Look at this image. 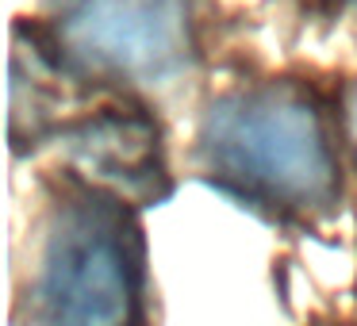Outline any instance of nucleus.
<instances>
[{"mask_svg":"<svg viewBox=\"0 0 357 326\" xmlns=\"http://www.w3.org/2000/svg\"><path fill=\"white\" fill-rule=\"evenodd\" d=\"M154 154L158 134L142 119L104 116L96 123H85L77 134V157L89 169V177H96L100 185H112L123 203L127 196L154 185V177H162Z\"/></svg>","mask_w":357,"mask_h":326,"instance_id":"20e7f679","label":"nucleus"},{"mask_svg":"<svg viewBox=\"0 0 357 326\" xmlns=\"http://www.w3.org/2000/svg\"><path fill=\"white\" fill-rule=\"evenodd\" d=\"M200 169L231 196L277 215H315L338 200V157L307 88L261 81L208 104Z\"/></svg>","mask_w":357,"mask_h":326,"instance_id":"f257e3e1","label":"nucleus"},{"mask_svg":"<svg viewBox=\"0 0 357 326\" xmlns=\"http://www.w3.org/2000/svg\"><path fill=\"white\" fill-rule=\"evenodd\" d=\"M47 42L77 77L162 85L192 58V0H50Z\"/></svg>","mask_w":357,"mask_h":326,"instance_id":"7ed1b4c3","label":"nucleus"},{"mask_svg":"<svg viewBox=\"0 0 357 326\" xmlns=\"http://www.w3.org/2000/svg\"><path fill=\"white\" fill-rule=\"evenodd\" d=\"M139 280V231L119 196L81 188L54 203L31 277L39 326H131Z\"/></svg>","mask_w":357,"mask_h":326,"instance_id":"f03ea898","label":"nucleus"},{"mask_svg":"<svg viewBox=\"0 0 357 326\" xmlns=\"http://www.w3.org/2000/svg\"><path fill=\"white\" fill-rule=\"evenodd\" d=\"M342 123H346L349 150L357 154V81L349 85V93H346V104H342Z\"/></svg>","mask_w":357,"mask_h":326,"instance_id":"39448f33","label":"nucleus"}]
</instances>
